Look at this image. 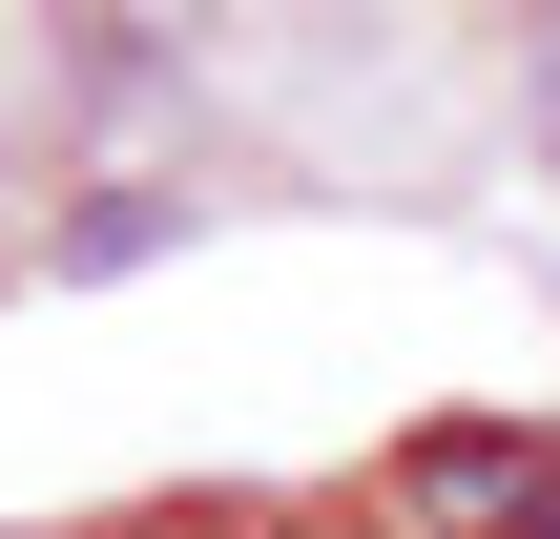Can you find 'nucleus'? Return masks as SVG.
<instances>
[{
	"label": "nucleus",
	"instance_id": "obj_1",
	"mask_svg": "<svg viewBox=\"0 0 560 539\" xmlns=\"http://www.w3.org/2000/svg\"><path fill=\"white\" fill-rule=\"evenodd\" d=\"M291 539H395V519H291Z\"/></svg>",
	"mask_w": 560,
	"mask_h": 539
}]
</instances>
